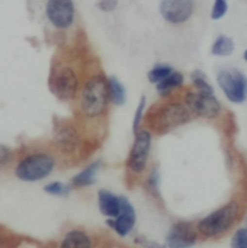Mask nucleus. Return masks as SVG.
<instances>
[{
    "label": "nucleus",
    "instance_id": "obj_1",
    "mask_svg": "<svg viewBox=\"0 0 247 248\" xmlns=\"http://www.w3.org/2000/svg\"><path fill=\"white\" fill-rule=\"evenodd\" d=\"M77 116L79 124L82 125L84 134L96 135V128L103 125L108 112H109V92H108V77L102 73L90 74L82 84L79 97H77Z\"/></svg>",
    "mask_w": 247,
    "mask_h": 248
},
{
    "label": "nucleus",
    "instance_id": "obj_2",
    "mask_svg": "<svg viewBox=\"0 0 247 248\" xmlns=\"http://www.w3.org/2000/svg\"><path fill=\"white\" fill-rule=\"evenodd\" d=\"M243 212L245 201L240 196H234L197 222L199 237L204 240H217L227 235L239 224Z\"/></svg>",
    "mask_w": 247,
    "mask_h": 248
},
{
    "label": "nucleus",
    "instance_id": "obj_3",
    "mask_svg": "<svg viewBox=\"0 0 247 248\" xmlns=\"http://www.w3.org/2000/svg\"><path fill=\"white\" fill-rule=\"evenodd\" d=\"M194 119L191 110L182 100V97H169L162 103H157L146 116V128H148L153 134L163 135L169 134Z\"/></svg>",
    "mask_w": 247,
    "mask_h": 248
},
{
    "label": "nucleus",
    "instance_id": "obj_4",
    "mask_svg": "<svg viewBox=\"0 0 247 248\" xmlns=\"http://www.w3.org/2000/svg\"><path fill=\"white\" fill-rule=\"evenodd\" d=\"M57 164L58 155L54 148H31L16 158L13 173L22 182L35 183L49 177Z\"/></svg>",
    "mask_w": 247,
    "mask_h": 248
},
{
    "label": "nucleus",
    "instance_id": "obj_5",
    "mask_svg": "<svg viewBox=\"0 0 247 248\" xmlns=\"http://www.w3.org/2000/svg\"><path fill=\"white\" fill-rule=\"evenodd\" d=\"M79 122L61 119L57 121L52 134V148L64 160H77L84 153L86 137Z\"/></svg>",
    "mask_w": 247,
    "mask_h": 248
},
{
    "label": "nucleus",
    "instance_id": "obj_6",
    "mask_svg": "<svg viewBox=\"0 0 247 248\" xmlns=\"http://www.w3.org/2000/svg\"><path fill=\"white\" fill-rule=\"evenodd\" d=\"M48 87L51 93L61 102H76L82 89L77 70L67 61L55 60L51 65Z\"/></svg>",
    "mask_w": 247,
    "mask_h": 248
},
{
    "label": "nucleus",
    "instance_id": "obj_7",
    "mask_svg": "<svg viewBox=\"0 0 247 248\" xmlns=\"http://www.w3.org/2000/svg\"><path fill=\"white\" fill-rule=\"evenodd\" d=\"M153 135L154 134L146 126H143L137 134H134V141L125 161L128 174L134 177H141L143 174H146L151 155Z\"/></svg>",
    "mask_w": 247,
    "mask_h": 248
},
{
    "label": "nucleus",
    "instance_id": "obj_8",
    "mask_svg": "<svg viewBox=\"0 0 247 248\" xmlns=\"http://www.w3.org/2000/svg\"><path fill=\"white\" fill-rule=\"evenodd\" d=\"M182 100L191 110L194 118L207 121H220L224 116V108L215 94L202 93L195 89H189L182 94Z\"/></svg>",
    "mask_w": 247,
    "mask_h": 248
},
{
    "label": "nucleus",
    "instance_id": "obj_9",
    "mask_svg": "<svg viewBox=\"0 0 247 248\" xmlns=\"http://www.w3.org/2000/svg\"><path fill=\"white\" fill-rule=\"evenodd\" d=\"M217 83L226 99L233 105L247 100V77L239 68H223L217 73Z\"/></svg>",
    "mask_w": 247,
    "mask_h": 248
},
{
    "label": "nucleus",
    "instance_id": "obj_10",
    "mask_svg": "<svg viewBox=\"0 0 247 248\" xmlns=\"http://www.w3.org/2000/svg\"><path fill=\"white\" fill-rule=\"evenodd\" d=\"M199 238L201 237L197 224L188 221H178L170 227L165 244L167 248H192Z\"/></svg>",
    "mask_w": 247,
    "mask_h": 248
},
{
    "label": "nucleus",
    "instance_id": "obj_11",
    "mask_svg": "<svg viewBox=\"0 0 247 248\" xmlns=\"http://www.w3.org/2000/svg\"><path fill=\"white\" fill-rule=\"evenodd\" d=\"M45 15L54 28L60 31H66L74 22V16H76L74 1L73 0H48L45 6Z\"/></svg>",
    "mask_w": 247,
    "mask_h": 248
},
{
    "label": "nucleus",
    "instance_id": "obj_12",
    "mask_svg": "<svg viewBox=\"0 0 247 248\" xmlns=\"http://www.w3.org/2000/svg\"><path fill=\"white\" fill-rule=\"evenodd\" d=\"M194 0H162L159 4L162 17L172 25L188 22L194 15Z\"/></svg>",
    "mask_w": 247,
    "mask_h": 248
},
{
    "label": "nucleus",
    "instance_id": "obj_13",
    "mask_svg": "<svg viewBox=\"0 0 247 248\" xmlns=\"http://www.w3.org/2000/svg\"><path fill=\"white\" fill-rule=\"evenodd\" d=\"M121 202H122V208H121L119 215L114 219H108L106 224L118 237L125 238L132 232V230L135 227L137 212H135L132 203L125 196H121Z\"/></svg>",
    "mask_w": 247,
    "mask_h": 248
},
{
    "label": "nucleus",
    "instance_id": "obj_14",
    "mask_svg": "<svg viewBox=\"0 0 247 248\" xmlns=\"http://www.w3.org/2000/svg\"><path fill=\"white\" fill-rule=\"evenodd\" d=\"M55 248H99V240L84 228H71L61 235Z\"/></svg>",
    "mask_w": 247,
    "mask_h": 248
},
{
    "label": "nucleus",
    "instance_id": "obj_15",
    "mask_svg": "<svg viewBox=\"0 0 247 248\" xmlns=\"http://www.w3.org/2000/svg\"><path fill=\"white\" fill-rule=\"evenodd\" d=\"M98 206H99L100 214L106 219H114L119 215L121 208H122L121 196L115 195L114 192L108 189H100L98 192Z\"/></svg>",
    "mask_w": 247,
    "mask_h": 248
},
{
    "label": "nucleus",
    "instance_id": "obj_16",
    "mask_svg": "<svg viewBox=\"0 0 247 248\" xmlns=\"http://www.w3.org/2000/svg\"><path fill=\"white\" fill-rule=\"evenodd\" d=\"M100 160H96L93 163H90L89 166H86L82 171H79L76 176L71 177V187L73 189H84V187H89L92 185L96 183V177H98V173L100 170Z\"/></svg>",
    "mask_w": 247,
    "mask_h": 248
},
{
    "label": "nucleus",
    "instance_id": "obj_17",
    "mask_svg": "<svg viewBox=\"0 0 247 248\" xmlns=\"http://www.w3.org/2000/svg\"><path fill=\"white\" fill-rule=\"evenodd\" d=\"M185 84V76L181 73V71H173L167 78H165L162 83L156 84V90L157 93L165 97V99H169L173 96V93L176 90H179L182 86Z\"/></svg>",
    "mask_w": 247,
    "mask_h": 248
},
{
    "label": "nucleus",
    "instance_id": "obj_18",
    "mask_svg": "<svg viewBox=\"0 0 247 248\" xmlns=\"http://www.w3.org/2000/svg\"><path fill=\"white\" fill-rule=\"evenodd\" d=\"M108 92H109V100L114 106H124L127 102V89L125 86L115 77H108Z\"/></svg>",
    "mask_w": 247,
    "mask_h": 248
},
{
    "label": "nucleus",
    "instance_id": "obj_19",
    "mask_svg": "<svg viewBox=\"0 0 247 248\" xmlns=\"http://www.w3.org/2000/svg\"><path fill=\"white\" fill-rule=\"evenodd\" d=\"M233 51H234V41L227 35H220L211 46V54L217 57H229L233 54Z\"/></svg>",
    "mask_w": 247,
    "mask_h": 248
},
{
    "label": "nucleus",
    "instance_id": "obj_20",
    "mask_svg": "<svg viewBox=\"0 0 247 248\" xmlns=\"http://www.w3.org/2000/svg\"><path fill=\"white\" fill-rule=\"evenodd\" d=\"M175 70L169 65V64H156L148 73H147V78L151 84H159L162 83L165 78H167Z\"/></svg>",
    "mask_w": 247,
    "mask_h": 248
},
{
    "label": "nucleus",
    "instance_id": "obj_21",
    "mask_svg": "<svg viewBox=\"0 0 247 248\" xmlns=\"http://www.w3.org/2000/svg\"><path fill=\"white\" fill-rule=\"evenodd\" d=\"M191 81H192V86H194L195 90L202 92V93L214 94V87H213V84L208 81V77H207L201 70L192 71V74H191Z\"/></svg>",
    "mask_w": 247,
    "mask_h": 248
},
{
    "label": "nucleus",
    "instance_id": "obj_22",
    "mask_svg": "<svg viewBox=\"0 0 247 248\" xmlns=\"http://www.w3.org/2000/svg\"><path fill=\"white\" fill-rule=\"evenodd\" d=\"M146 110H147V97L143 94L140 97V102H138V106L134 112V118H132V132L137 134L143 126H144V122H146Z\"/></svg>",
    "mask_w": 247,
    "mask_h": 248
},
{
    "label": "nucleus",
    "instance_id": "obj_23",
    "mask_svg": "<svg viewBox=\"0 0 247 248\" xmlns=\"http://www.w3.org/2000/svg\"><path fill=\"white\" fill-rule=\"evenodd\" d=\"M71 189V185H66L63 182H51L44 186V192L51 196H68Z\"/></svg>",
    "mask_w": 247,
    "mask_h": 248
},
{
    "label": "nucleus",
    "instance_id": "obj_24",
    "mask_svg": "<svg viewBox=\"0 0 247 248\" xmlns=\"http://www.w3.org/2000/svg\"><path fill=\"white\" fill-rule=\"evenodd\" d=\"M159 186H160V173L157 170V167L151 169L147 174V179H146V187L150 190L151 195H156L159 196Z\"/></svg>",
    "mask_w": 247,
    "mask_h": 248
},
{
    "label": "nucleus",
    "instance_id": "obj_25",
    "mask_svg": "<svg viewBox=\"0 0 247 248\" xmlns=\"http://www.w3.org/2000/svg\"><path fill=\"white\" fill-rule=\"evenodd\" d=\"M231 248H247V227L237 228L231 237Z\"/></svg>",
    "mask_w": 247,
    "mask_h": 248
},
{
    "label": "nucleus",
    "instance_id": "obj_26",
    "mask_svg": "<svg viewBox=\"0 0 247 248\" xmlns=\"http://www.w3.org/2000/svg\"><path fill=\"white\" fill-rule=\"evenodd\" d=\"M229 12V3L227 0H214V6L211 10V19L218 20L221 17H224Z\"/></svg>",
    "mask_w": 247,
    "mask_h": 248
},
{
    "label": "nucleus",
    "instance_id": "obj_27",
    "mask_svg": "<svg viewBox=\"0 0 247 248\" xmlns=\"http://www.w3.org/2000/svg\"><path fill=\"white\" fill-rule=\"evenodd\" d=\"M15 157H16V154H15V151L10 147L0 144V170L7 167L10 163H13Z\"/></svg>",
    "mask_w": 247,
    "mask_h": 248
},
{
    "label": "nucleus",
    "instance_id": "obj_28",
    "mask_svg": "<svg viewBox=\"0 0 247 248\" xmlns=\"http://www.w3.org/2000/svg\"><path fill=\"white\" fill-rule=\"evenodd\" d=\"M135 243H137L138 246H141L143 248H167L166 244L157 243V241H154V240H148V238H146V237H143V235H138V237L135 238Z\"/></svg>",
    "mask_w": 247,
    "mask_h": 248
},
{
    "label": "nucleus",
    "instance_id": "obj_29",
    "mask_svg": "<svg viewBox=\"0 0 247 248\" xmlns=\"http://www.w3.org/2000/svg\"><path fill=\"white\" fill-rule=\"evenodd\" d=\"M118 6V0H99L98 7L102 12H114Z\"/></svg>",
    "mask_w": 247,
    "mask_h": 248
},
{
    "label": "nucleus",
    "instance_id": "obj_30",
    "mask_svg": "<svg viewBox=\"0 0 247 248\" xmlns=\"http://www.w3.org/2000/svg\"><path fill=\"white\" fill-rule=\"evenodd\" d=\"M243 58H245V60H246V61H247V49H246V51H245V54H243Z\"/></svg>",
    "mask_w": 247,
    "mask_h": 248
},
{
    "label": "nucleus",
    "instance_id": "obj_31",
    "mask_svg": "<svg viewBox=\"0 0 247 248\" xmlns=\"http://www.w3.org/2000/svg\"><path fill=\"white\" fill-rule=\"evenodd\" d=\"M246 219H247V218H246Z\"/></svg>",
    "mask_w": 247,
    "mask_h": 248
}]
</instances>
